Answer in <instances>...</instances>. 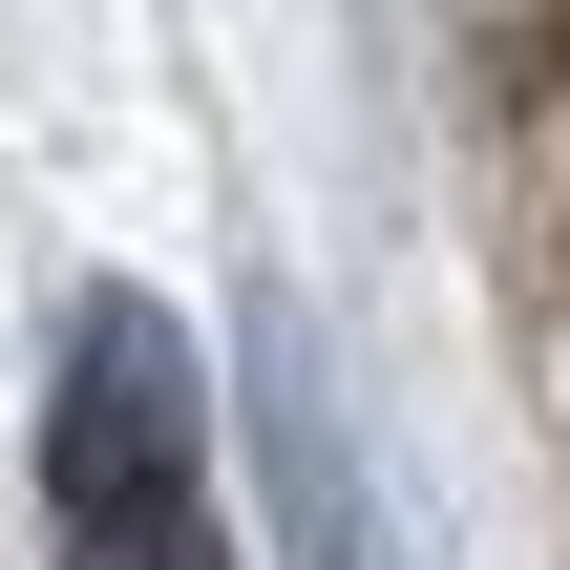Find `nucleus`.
<instances>
[{
    "label": "nucleus",
    "mask_w": 570,
    "mask_h": 570,
    "mask_svg": "<svg viewBox=\"0 0 570 570\" xmlns=\"http://www.w3.org/2000/svg\"><path fill=\"white\" fill-rule=\"evenodd\" d=\"M254 444H275V508H296V550H317V570H381V508H360V465H338V402H317V338H296V296H254Z\"/></svg>",
    "instance_id": "nucleus-2"
},
{
    "label": "nucleus",
    "mask_w": 570,
    "mask_h": 570,
    "mask_svg": "<svg viewBox=\"0 0 570 570\" xmlns=\"http://www.w3.org/2000/svg\"><path fill=\"white\" fill-rule=\"evenodd\" d=\"M42 550L63 570H233V529H212V423H190V338H169L148 296H85V317H63Z\"/></svg>",
    "instance_id": "nucleus-1"
}]
</instances>
